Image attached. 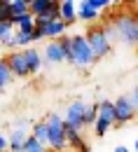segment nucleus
Instances as JSON below:
<instances>
[{
  "mask_svg": "<svg viewBox=\"0 0 138 152\" xmlns=\"http://www.w3.org/2000/svg\"><path fill=\"white\" fill-rule=\"evenodd\" d=\"M7 152H9V150H7ZM12 152H23V148H21V150H12Z\"/></svg>",
  "mask_w": 138,
  "mask_h": 152,
  "instance_id": "nucleus-32",
  "label": "nucleus"
},
{
  "mask_svg": "<svg viewBox=\"0 0 138 152\" xmlns=\"http://www.w3.org/2000/svg\"><path fill=\"white\" fill-rule=\"evenodd\" d=\"M82 35H84V40H87V45H89V49H91V54H94L96 61H101V58H105L108 54H110L112 45H110L108 38H105L103 26H89Z\"/></svg>",
  "mask_w": 138,
  "mask_h": 152,
  "instance_id": "nucleus-3",
  "label": "nucleus"
},
{
  "mask_svg": "<svg viewBox=\"0 0 138 152\" xmlns=\"http://www.w3.org/2000/svg\"><path fill=\"white\" fill-rule=\"evenodd\" d=\"M40 54H42V63H52V66L66 63V61H63V52H61L56 40H49V42L45 45V52H40Z\"/></svg>",
  "mask_w": 138,
  "mask_h": 152,
  "instance_id": "nucleus-9",
  "label": "nucleus"
},
{
  "mask_svg": "<svg viewBox=\"0 0 138 152\" xmlns=\"http://www.w3.org/2000/svg\"><path fill=\"white\" fill-rule=\"evenodd\" d=\"M112 28L117 33V40H122L129 47H138V14L136 12H117L112 17Z\"/></svg>",
  "mask_w": 138,
  "mask_h": 152,
  "instance_id": "nucleus-1",
  "label": "nucleus"
},
{
  "mask_svg": "<svg viewBox=\"0 0 138 152\" xmlns=\"http://www.w3.org/2000/svg\"><path fill=\"white\" fill-rule=\"evenodd\" d=\"M73 56H75L73 66H77V68H91L96 63V58H94V54H91V49H89V45H87L82 33L73 35Z\"/></svg>",
  "mask_w": 138,
  "mask_h": 152,
  "instance_id": "nucleus-5",
  "label": "nucleus"
},
{
  "mask_svg": "<svg viewBox=\"0 0 138 152\" xmlns=\"http://www.w3.org/2000/svg\"><path fill=\"white\" fill-rule=\"evenodd\" d=\"M5 61H7V68H9L12 77H31L28 66H26V56H23V49L7 52V54H5Z\"/></svg>",
  "mask_w": 138,
  "mask_h": 152,
  "instance_id": "nucleus-6",
  "label": "nucleus"
},
{
  "mask_svg": "<svg viewBox=\"0 0 138 152\" xmlns=\"http://www.w3.org/2000/svg\"><path fill=\"white\" fill-rule=\"evenodd\" d=\"M96 105H99V115L94 122V131H96V136H105L115 126V108H112V101H108V98L99 101Z\"/></svg>",
  "mask_w": 138,
  "mask_h": 152,
  "instance_id": "nucleus-4",
  "label": "nucleus"
},
{
  "mask_svg": "<svg viewBox=\"0 0 138 152\" xmlns=\"http://www.w3.org/2000/svg\"><path fill=\"white\" fill-rule=\"evenodd\" d=\"M23 152H49V150H47V145H42L40 140H35V138L28 133L26 140H23Z\"/></svg>",
  "mask_w": 138,
  "mask_h": 152,
  "instance_id": "nucleus-19",
  "label": "nucleus"
},
{
  "mask_svg": "<svg viewBox=\"0 0 138 152\" xmlns=\"http://www.w3.org/2000/svg\"><path fill=\"white\" fill-rule=\"evenodd\" d=\"M31 136H33L35 140H40L42 145H47V122H45V119H42V122H33Z\"/></svg>",
  "mask_w": 138,
  "mask_h": 152,
  "instance_id": "nucleus-18",
  "label": "nucleus"
},
{
  "mask_svg": "<svg viewBox=\"0 0 138 152\" xmlns=\"http://www.w3.org/2000/svg\"><path fill=\"white\" fill-rule=\"evenodd\" d=\"M12 80H14V77H12L9 68H7V61H5V56H0V91H2Z\"/></svg>",
  "mask_w": 138,
  "mask_h": 152,
  "instance_id": "nucleus-21",
  "label": "nucleus"
},
{
  "mask_svg": "<svg viewBox=\"0 0 138 152\" xmlns=\"http://www.w3.org/2000/svg\"><path fill=\"white\" fill-rule=\"evenodd\" d=\"M59 19L66 26H73L77 21V5L73 0H61L59 2Z\"/></svg>",
  "mask_w": 138,
  "mask_h": 152,
  "instance_id": "nucleus-10",
  "label": "nucleus"
},
{
  "mask_svg": "<svg viewBox=\"0 0 138 152\" xmlns=\"http://www.w3.org/2000/svg\"><path fill=\"white\" fill-rule=\"evenodd\" d=\"M14 40H17V49L33 47V38H31V33H19V31H14Z\"/></svg>",
  "mask_w": 138,
  "mask_h": 152,
  "instance_id": "nucleus-22",
  "label": "nucleus"
},
{
  "mask_svg": "<svg viewBox=\"0 0 138 152\" xmlns=\"http://www.w3.org/2000/svg\"><path fill=\"white\" fill-rule=\"evenodd\" d=\"M87 2H89V7H91V10H96V12H101L103 7H110V2H108V0H87Z\"/></svg>",
  "mask_w": 138,
  "mask_h": 152,
  "instance_id": "nucleus-25",
  "label": "nucleus"
},
{
  "mask_svg": "<svg viewBox=\"0 0 138 152\" xmlns=\"http://www.w3.org/2000/svg\"><path fill=\"white\" fill-rule=\"evenodd\" d=\"M26 126H28V122H26V119H19V122H17V126H14V129H21V131H23V129H26Z\"/></svg>",
  "mask_w": 138,
  "mask_h": 152,
  "instance_id": "nucleus-29",
  "label": "nucleus"
},
{
  "mask_svg": "<svg viewBox=\"0 0 138 152\" xmlns=\"http://www.w3.org/2000/svg\"><path fill=\"white\" fill-rule=\"evenodd\" d=\"M59 42V47H61V52H63V61L66 63H75V56H73V35H63V38L56 40Z\"/></svg>",
  "mask_w": 138,
  "mask_h": 152,
  "instance_id": "nucleus-14",
  "label": "nucleus"
},
{
  "mask_svg": "<svg viewBox=\"0 0 138 152\" xmlns=\"http://www.w3.org/2000/svg\"><path fill=\"white\" fill-rule=\"evenodd\" d=\"M96 115H99V105L96 103H87V108H84V117H82V124L84 126H94V122H96Z\"/></svg>",
  "mask_w": 138,
  "mask_h": 152,
  "instance_id": "nucleus-20",
  "label": "nucleus"
},
{
  "mask_svg": "<svg viewBox=\"0 0 138 152\" xmlns=\"http://www.w3.org/2000/svg\"><path fill=\"white\" fill-rule=\"evenodd\" d=\"M2 52H5V49H2V45H0V56H2Z\"/></svg>",
  "mask_w": 138,
  "mask_h": 152,
  "instance_id": "nucleus-33",
  "label": "nucleus"
},
{
  "mask_svg": "<svg viewBox=\"0 0 138 152\" xmlns=\"http://www.w3.org/2000/svg\"><path fill=\"white\" fill-rule=\"evenodd\" d=\"M12 12H9V0H0V21H9Z\"/></svg>",
  "mask_w": 138,
  "mask_h": 152,
  "instance_id": "nucleus-24",
  "label": "nucleus"
},
{
  "mask_svg": "<svg viewBox=\"0 0 138 152\" xmlns=\"http://www.w3.org/2000/svg\"><path fill=\"white\" fill-rule=\"evenodd\" d=\"M9 12H12V19L28 14V0H9Z\"/></svg>",
  "mask_w": 138,
  "mask_h": 152,
  "instance_id": "nucleus-17",
  "label": "nucleus"
},
{
  "mask_svg": "<svg viewBox=\"0 0 138 152\" xmlns=\"http://www.w3.org/2000/svg\"><path fill=\"white\" fill-rule=\"evenodd\" d=\"M75 5H77V19H82V21H96V19H99V12H96V10H91L87 0L75 2Z\"/></svg>",
  "mask_w": 138,
  "mask_h": 152,
  "instance_id": "nucleus-15",
  "label": "nucleus"
},
{
  "mask_svg": "<svg viewBox=\"0 0 138 152\" xmlns=\"http://www.w3.org/2000/svg\"><path fill=\"white\" fill-rule=\"evenodd\" d=\"M14 33V26H12V21H0V40L9 38Z\"/></svg>",
  "mask_w": 138,
  "mask_h": 152,
  "instance_id": "nucleus-23",
  "label": "nucleus"
},
{
  "mask_svg": "<svg viewBox=\"0 0 138 152\" xmlns=\"http://www.w3.org/2000/svg\"><path fill=\"white\" fill-rule=\"evenodd\" d=\"M54 2H56V0H28V12H31L33 17H40V14H45Z\"/></svg>",
  "mask_w": 138,
  "mask_h": 152,
  "instance_id": "nucleus-16",
  "label": "nucleus"
},
{
  "mask_svg": "<svg viewBox=\"0 0 138 152\" xmlns=\"http://www.w3.org/2000/svg\"><path fill=\"white\" fill-rule=\"evenodd\" d=\"M23 56H26L28 73H31V75L40 73V68H42V54H40V49H35V47H26V49H23Z\"/></svg>",
  "mask_w": 138,
  "mask_h": 152,
  "instance_id": "nucleus-12",
  "label": "nucleus"
},
{
  "mask_svg": "<svg viewBox=\"0 0 138 152\" xmlns=\"http://www.w3.org/2000/svg\"><path fill=\"white\" fill-rule=\"evenodd\" d=\"M131 152H138V140H136V148H134V150H131Z\"/></svg>",
  "mask_w": 138,
  "mask_h": 152,
  "instance_id": "nucleus-31",
  "label": "nucleus"
},
{
  "mask_svg": "<svg viewBox=\"0 0 138 152\" xmlns=\"http://www.w3.org/2000/svg\"><path fill=\"white\" fill-rule=\"evenodd\" d=\"M129 101H131V105H134V113H136V117H138V84H136V89H134V94L129 96Z\"/></svg>",
  "mask_w": 138,
  "mask_h": 152,
  "instance_id": "nucleus-27",
  "label": "nucleus"
},
{
  "mask_svg": "<svg viewBox=\"0 0 138 152\" xmlns=\"http://www.w3.org/2000/svg\"><path fill=\"white\" fill-rule=\"evenodd\" d=\"M112 108H115V124H126L136 117L129 96H119L117 101H112Z\"/></svg>",
  "mask_w": 138,
  "mask_h": 152,
  "instance_id": "nucleus-8",
  "label": "nucleus"
},
{
  "mask_svg": "<svg viewBox=\"0 0 138 152\" xmlns=\"http://www.w3.org/2000/svg\"><path fill=\"white\" fill-rule=\"evenodd\" d=\"M115 152H129V148H124V145H117V148H115Z\"/></svg>",
  "mask_w": 138,
  "mask_h": 152,
  "instance_id": "nucleus-30",
  "label": "nucleus"
},
{
  "mask_svg": "<svg viewBox=\"0 0 138 152\" xmlns=\"http://www.w3.org/2000/svg\"><path fill=\"white\" fill-rule=\"evenodd\" d=\"M66 143H68V148H70V150H77V152H89V145L84 143L82 133H80V131H75V129H68V126H66Z\"/></svg>",
  "mask_w": 138,
  "mask_h": 152,
  "instance_id": "nucleus-13",
  "label": "nucleus"
},
{
  "mask_svg": "<svg viewBox=\"0 0 138 152\" xmlns=\"http://www.w3.org/2000/svg\"><path fill=\"white\" fill-rule=\"evenodd\" d=\"M47 150L52 152H66L68 143H66V124L61 115H49L47 119Z\"/></svg>",
  "mask_w": 138,
  "mask_h": 152,
  "instance_id": "nucleus-2",
  "label": "nucleus"
},
{
  "mask_svg": "<svg viewBox=\"0 0 138 152\" xmlns=\"http://www.w3.org/2000/svg\"><path fill=\"white\" fill-rule=\"evenodd\" d=\"M84 108H87V103H84V101H73V103L68 105V110H66L63 124H66L68 129L82 131V129H84V124H82V117H84Z\"/></svg>",
  "mask_w": 138,
  "mask_h": 152,
  "instance_id": "nucleus-7",
  "label": "nucleus"
},
{
  "mask_svg": "<svg viewBox=\"0 0 138 152\" xmlns=\"http://www.w3.org/2000/svg\"><path fill=\"white\" fill-rule=\"evenodd\" d=\"M31 38H33V45H35V42H40V40H45V31H42V26H33Z\"/></svg>",
  "mask_w": 138,
  "mask_h": 152,
  "instance_id": "nucleus-26",
  "label": "nucleus"
},
{
  "mask_svg": "<svg viewBox=\"0 0 138 152\" xmlns=\"http://www.w3.org/2000/svg\"><path fill=\"white\" fill-rule=\"evenodd\" d=\"M0 152H7V136H0Z\"/></svg>",
  "mask_w": 138,
  "mask_h": 152,
  "instance_id": "nucleus-28",
  "label": "nucleus"
},
{
  "mask_svg": "<svg viewBox=\"0 0 138 152\" xmlns=\"http://www.w3.org/2000/svg\"><path fill=\"white\" fill-rule=\"evenodd\" d=\"M42 31H45V40H59V38H63V35L68 33V26H66L61 19H56V21L45 23Z\"/></svg>",
  "mask_w": 138,
  "mask_h": 152,
  "instance_id": "nucleus-11",
  "label": "nucleus"
}]
</instances>
